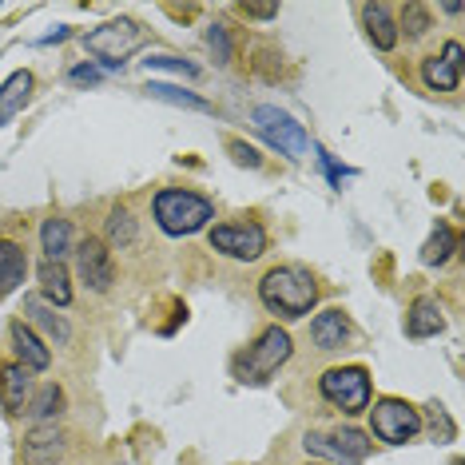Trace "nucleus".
Masks as SVG:
<instances>
[{
  "mask_svg": "<svg viewBox=\"0 0 465 465\" xmlns=\"http://www.w3.org/2000/svg\"><path fill=\"white\" fill-rule=\"evenodd\" d=\"M259 302L267 306L274 319L282 322H299L302 314L314 311L319 302V282L314 274L299 267V262H279L259 279Z\"/></svg>",
  "mask_w": 465,
  "mask_h": 465,
  "instance_id": "f257e3e1",
  "label": "nucleus"
},
{
  "mask_svg": "<svg viewBox=\"0 0 465 465\" xmlns=\"http://www.w3.org/2000/svg\"><path fill=\"white\" fill-rule=\"evenodd\" d=\"M152 211L163 235H175V239L195 235V231H203L215 219V203L199 192H187V187H163V192H155Z\"/></svg>",
  "mask_w": 465,
  "mask_h": 465,
  "instance_id": "f03ea898",
  "label": "nucleus"
},
{
  "mask_svg": "<svg viewBox=\"0 0 465 465\" xmlns=\"http://www.w3.org/2000/svg\"><path fill=\"white\" fill-rule=\"evenodd\" d=\"M291 354H294L291 334L282 331V326H267V331L255 338V346H247V351L231 362V374H235L242 386H262L279 374V366L291 362Z\"/></svg>",
  "mask_w": 465,
  "mask_h": 465,
  "instance_id": "7ed1b4c3",
  "label": "nucleus"
},
{
  "mask_svg": "<svg viewBox=\"0 0 465 465\" xmlns=\"http://www.w3.org/2000/svg\"><path fill=\"white\" fill-rule=\"evenodd\" d=\"M147 45V28L140 20H108V25L92 28V33H84V48L92 52V56H100L108 68H120L124 60L132 56V52H140Z\"/></svg>",
  "mask_w": 465,
  "mask_h": 465,
  "instance_id": "20e7f679",
  "label": "nucleus"
},
{
  "mask_svg": "<svg viewBox=\"0 0 465 465\" xmlns=\"http://www.w3.org/2000/svg\"><path fill=\"white\" fill-rule=\"evenodd\" d=\"M319 394L338 406L342 414H362L370 410V370L366 366H334L319 378Z\"/></svg>",
  "mask_w": 465,
  "mask_h": 465,
  "instance_id": "39448f33",
  "label": "nucleus"
},
{
  "mask_svg": "<svg viewBox=\"0 0 465 465\" xmlns=\"http://www.w3.org/2000/svg\"><path fill=\"white\" fill-rule=\"evenodd\" d=\"M370 430L386 446H406L421 433V414L401 398H378L370 410Z\"/></svg>",
  "mask_w": 465,
  "mask_h": 465,
  "instance_id": "423d86ee",
  "label": "nucleus"
},
{
  "mask_svg": "<svg viewBox=\"0 0 465 465\" xmlns=\"http://www.w3.org/2000/svg\"><path fill=\"white\" fill-rule=\"evenodd\" d=\"M251 124H255V132L267 140L271 147H279V155H287V160H302L306 155V132H302V124H294L287 112H279V108H255L251 112Z\"/></svg>",
  "mask_w": 465,
  "mask_h": 465,
  "instance_id": "0eeeda50",
  "label": "nucleus"
},
{
  "mask_svg": "<svg viewBox=\"0 0 465 465\" xmlns=\"http://www.w3.org/2000/svg\"><path fill=\"white\" fill-rule=\"evenodd\" d=\"M207 242H211V251H219L227 259L255 262L267 251V231L255 219H247V223H215L207 231Z\"/></svg>",
  "mask_w": 465,
  "mask_h": 465,
  "instance_id": "6e6552de",
  "label": "nucleus"
},
{
  "mask_svg": "<svg viewBox=\"0 0 465 465\" xmlns=\"http://www.w3.org/2000/svg\"><path fill=\"white\" fill-rule=\"evenodd\" d=\"M76 271H80L84 287L96 294H108L115 287V259L100 235H84L76 242Z\"/></svg>",
  "mask_w": 465,
  "mask_h": 465,
  "instance_id": "1a4fd4ad",
  "label": "nucleus"
},
{
  "mask_svg": "<svg viewBox=\"0 0 465 465\" xmlns=\"http://www.w3.org/2000/svg\"><path fill=\"white\" fill-rule=\"evenodd\" d=\"M421 84L430 92H458L461 88V45L446 40L441 56H426L421 60Z\"/></svg>",
  "mask_w": 465,
  "mask_h": 465,
  "instance_id": "9d476101",
  "label": "nucleus"
},
{
  "mask_svg": "<svg viewBox=\"0 0 465 465\" xmlns=\"http://www.w3.org/2000/svg\"><path fill=\"white\" fill-rule=\"evenodd\" d=\"M351 338H354V322H351V314L338 311V306L322 311L319 319L311 322V342H314V351H319V354L346 351V346H351Z\"/></svg>",
  "mask_w": 465,
  "mask_h": 465,
  "instance_id": "9b49d317",
  "label": "nucleus"
},
{
  "mask_svg": "<svg viewBox=\"0 0 465 465\" xmlns=\"http://www.w3.org/2000/svg\"><path fill=\"white\" fill-rule=\"evenodd\" d=\"M20 314H25L28 326H40V331H45L48 351H52V346H68L72 342L68 319H64V314H56V306L45 302L40 294H25V306H20Z\"/></svg>",
  "mask_w": 465,
  "mask_h": 465,
  "instance_id": "f8f14e48",
  "label": "nucleus"
},
{
  "mask_svg": "<svg viewBox=\"0 0 465 465\" xmlns=\"http://www.w3.org/2000/svg\"><path fill=\"white\" fill-rule=\"evenodd\" d=\"M8 338H13V354H16V362L25 366L28 374H36V370H48V366H52L48 342H45V338H40L25 319H13V322H8Z\"/></svg>",
  "mask_w": 465,
  "mask_h": 465,
  "instance_id": "ddd939ff",
  "label": "nucleus"
},
{
  "mask_svg": "<svg viewBox=\"0 0 465 465\" xmlns=\"http://www.w3.org/2000/svg\"><path fill=\"white\" fill-rule=\"evenodd\" d=\"M33 390H36V382H33V374H28L25 366L20 362H0V406H5L8 418L25 414Z\"/></svg>",
  "mask_w": 465,
  "mask_h": 465,
  "instance_id": "4468645a",
  "label": "nucleus"
},
{
  "mask_svg": "<svg viewBox=\"0 0 465 465\" xmlns=\"http://www.w3.org/2000/svg\"><path fill=\"white\" fill-rule=\"evenodd\" d=\"M60 453H64V430L56 421H45L25 433V465H56Z\"/></svg>",
  "mask_w": 465,
  "mask_h": 465,
  "instance_id": "2eb2a0df",
  "label": "nucleus"
},
{
  "mask_svg": "<svg viewBox=\"0 0 465 465\" xmlns=\"http://www.w3.org/2000/svg\"><path fill=\"white\" fill-rule=\"evenodd\" d=\"M28 274V251L13 235H0V299H8Z\"/></svg>",
  "mask_w": 465,
  "mask_h": 465,
  "instance_id": "dca6fc26",
  "label": "nucleus"
},
{
  "mask_svg": "<svg viewBox=\"0 0 465 465\" xmlns=\"http://www.w3.org/2000/svg\"><path fill=\"white\" fill-rule=\"evenodd\" d=\"M358 16H362L366 36H370V45H374L378 52H390V48L398 45L394 8H390V5H362V8H358Z\"/></svg>",
  "mask_w": 465,
  "mask_h": 465,
  "instance_id": "f3484780",
  "label": "nucleus"
},
{
  "mask_svg": "<svg viewBox=\"0 0 465 465\" xmlns=\"http://www.w3.org/2000/svg\"><path fill=\"white\" fill-rule=\"evenodd\" d=\"M446 331V319H441V306L430 294H418L406 311V334L410 338H433Z\"/></svg>",
  "mask_w": 465,
  "mask_h": 465,
  "instance_id": "a211bd4d",
  "label": "nucleus"
},
{
  "mask_svg": "<svg viewBox=\"0 0 465 465\" xmlns=\"http://www.w3.org/2000/svg\"><path fill=\"white\" fill-rule=\"evenodd\" d=\"M135 239H140V219L128 207L115 203L108 211V219H104V242H108V251H128Z\"/></svg>",
  "mask_w": 465,
  "mask_h": 465,
  "instance_id": "6ab92c4d",
  "label": "nucleus"
},
{
  "mask_svg": "<svg viewBox=\"0 0 465 465\" xmlns=\"http://www.w3.org/2000/svg\"><path fill=\"white\" fill-rule=\"evenodd\" d=\"M33 88H36V76H33L28 68L13 72V76L0 84V124H5L8 115H16L20 108H25L28 96H33Z\"/></svg>",
  "mask_w": 465,
  "mask_h": 465,
  "instance_id": "aec40b11",
  "label": "nucleus"
},
{
  "mask_svg": "<svg viewBox=\"0 0 465 465\" xmlns=\"http://www.w3.org/2000/svg\"><path fill=\"white\" fill-rule=\"evenodd\" d=\"M25 414L36 421V426H45V421H56L60 414H64V390H60L56 382H45L40 390H33V398H28Z\"/></svg>",
  "mask_w": 465,
  "mask_h": 465,
  "instance_id": "412c9836",
  "label": "nucleus"
},
{
  "mask_svg": "<svg viewBox=\"0 0 465 465\" xmlns=\"http://www.w3.org/2000/svg\"><path fill=\"white\" fill-rule=\"evenodd\" d=\"M36 274H40V299H45V302H52V306H68V302H72V287H68L64 262L45 259Z\"/></svg>",
  "mask_w": 465,
  "mask_h": 465,
  "instance_id": "4be33fe9",
  "label": "nucleus"
},
{
  "mask_svg": "<svg viewBox=\"0 0 465 465\" xmlns=\"http://www.w3.org/2000/svg\"><path fill=\"white\" fill-rule=\"evenodd\" d=\"M40 247H45V255L52 262L64 259L72 251V223H68V219H60V215L45 219V227H40Z\"/></svg>",
  "mask_w": 465,
  "mask_h": 465,
  "instance_id": "5701e85b",
  "label": "nucleus"
},
{
  "mask_svg": "<svg viewBox=\"0 0 465 465\" xmlns=\"http://www.w3.org/2000/svg\"><path fill=\"white\" fill-rule=\"evenodd\" d=\"M453 251H458V231L450 223H438L433 235L426 239V247H421V262H426V267H441V262L453 259Z\"/></svg>",
  "mask_w": 465,
  "mask_h": 465,
  "instance_id": "b1692460",
  "label": "nucleus"
},
{
  "mask_svg": "<svg viewBox=\"0 0 465 465\" xmlns=\"http://www.w3.org/2000/svg\"><path fill=\"white\" fill-rule=\"evenodd\" d=\"M394 28H398V36L406 33V40H421V36H430V28H433V13L426 5H401Z\"/></svg>",
  "mask_w": 465,
  "mask_h": 465,
  "instance_id": "393cba45",
  "label": "nucleus"
},
{
  "mask_svg": "<svg viewBox=\"0 0 465 465\" xmlns=\"http://www.w3.org/2000/svg\"><path fill=\"white\" fill-rule=\"evenodd\" d=\"M331 441H334V446L342 450L351 461H358V465H362V461H366V453L374 450V446H370V441H366V433H362V430H354V426H346V430L338 426V430L331 433Z\"/></svg>",
  "mask_w": 465,
  "mask_h": 465,
  "instance_id": "a878e982",
  "label": "nucleus"
},
{
  "mask_svg": "<svg viewBox=\"0 0 465 465\" xmlns=\"http://www.w3.org/2000/svg\"><path fill=\"white\" fill-rule=\"evenodd\" d=\"M152 92L155 100H167V104H183V108H192V112H215L207 100H199V96H192V92H183V88H172V84H152Z\"/></svg>",
  "mask_w": 465,
  "mask_h": 465,
  "instance_id": "bb28decb",
  "label": "nucleus"
},
{
  "mask_svg": "<svg viewBox=\"0 0 465 465\" xmlns=\"http://www.w3.org/2000/svg\"><path fill=\"white\" fill-rule=\"evenodd\" d=\"M302 446H306V453H319V458H326V461H334V465H358V461H351L342 450L334 446L326 433H306L302 438Z\"/></svg>",
  "mask_w": 465,
  "mask_h": 465,
  "instance_id": "cd10ccee",
  "label": "nucleus"
},
{
  "mask_svg": "<svg viewBox=\"0 0 465 465\" xmlns=\"http://www.w3.org/2000/svg\"><path fill=\"white\" fill-rule=\"evenodd\" d=\"M207 45H211V52H215L219 64H231V36H227L223 25H211L207 28Z\"/></svg>",
  "mask_w": 465,
  "mask_h": 465,
  "instance_id": "c85d7f7f",
  "label": "nucleus"
},
{
  "mask_svg": "<svg viewBox=\"0 0 465 465\" xmlns=\"http://www.w3.org/2000/svg\"><path fill=\"white\" fill-rule=\"evenodd\" d=\"M143 68H167V72H179V76H199V68L187 64V60H179V56H147Z\"/></svg>",
  "mask_w": 465,
  "mask_h": 465,
  "instance_id": "c756f323",
  "label": "nucleus"
},
{
  "mask_svg": "<svg viewBox=\"0 0 465 465\" xmlns=\"http://www.w3.org/2000/svg\"><path fill=\"white\" fill-rule=\"evenodd\" d=\"M227 152H231V160L242 163V167H262V155L255 152V147H247L242 140H227Z\"/></svg>",
  "mask_w": 465,
  "mask_h": 465,
  "instance_id": "7c9ffc66",
  "label": "nucleus"
},
{
  "mask_svg": "<svg viewBox=\"0 0 465 465\" xmlns=\"http://www.w3.org/2000/svg\"><path fill=\"white\" fill-rule=\"evenodd\" d=\"M242 16H255V20H274L279 16V5H239Z\"/></svg>",
  "mask_w": 465,
  "mask_h": 465,
  "instance_id": "2f4dec72",
  "label": "nucleus"
},
{
  "mask_svg": "<svg viewBox=\"0 0 465 465\" xmlns=\"http://www.w3.org/2000/svg\"><path fill=\"white\" fill-rule=\"evenodd\" d=\"M100 80V72L92 68V64H80V68H72V84H96Z\"/></svg>",
  "mask_w": 465,
  "mask_h": 465,
  "instance_id": "473e14b6",
  "label": "nucleus"
},
{
  "mask_svg": "<svg viewBox=\"0 0 465 465\" xmlns=\"http://www.w3.org/2000/svg\"><path fill=\"white\" fill-rule=\"evenodd\" d=\"M453 465H461V461H453Z\"/></svg>",
  "mask_w": 465,
  "mask_h": 465,
  "instance_id": "72a5a7b5",
  "label": "nucleus"
}]
</instances>
